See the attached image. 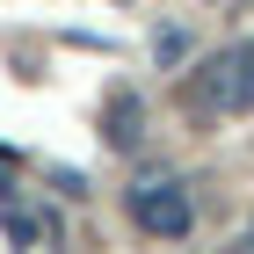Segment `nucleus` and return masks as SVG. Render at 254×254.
I'll return each instance as SVG.
<instances>
[{
	"mask_svg": "<svg viewBox=\"0 0 254 254\" xmlns=\"http://www.w3.org/2000/svg\"><path fill=\"white\" fill-rule=\"evenodd\" d=\"M182 102L203 109V117H247L254 109V37L211 51V59L196 65V80L182 87Z\"/></svg>",
	"mask_w": 254,
	"mask_h": 254,
	"instance_id": "1",
	"label": "nucleus"
},
{
	"mask_svg": "<svg viewBox=\"0 0 254 254\" xmlns=\"http://www.w3.org/2000/svg\"><path fill=\"white\" fill-rule=\"evenodd\" d=\"M131 225L153 240H189L196 233V203L182 182H145V189H131Z\"/></svg>",
	"mask_w": 254,
	"mask_h": 254,
	"instance_id": "2",
	"label": "nucleus"
},
{
	"mask_svg": "<svg viewBox=\"0 0 254 254\" xmlns=\"http://www.w3.org/2000/svg\"><path fill=\"white\" fill-rule=\"evenodd\" d=\"M0 233L15 240V247H59V218H44L37 203H15V196H7V203H0Z\"/></svg>",
	"mask_w": 254,
	"mask_h": 254,
	"instance_id": "3",
	"label": "nucleus"
},
{
	"mask_svg": "<svg viewBox=\"0 0 254 254\" xmlns=\"http://www.w3.org/2000/svg\"><path fill=\"white\" fill-rule=\"evenodd\" d=\"M102 138H109L117 153H131L138 138H145V102H138V87H117V95H109V109H102Z\"/></svg>",
	"mask_w": 254,
	"mask_h": 254,
	"instance_id": "4",
	"label": "nucleus"
},
{
	"mask_svg": "<svg viewBox=\"0 0 254 254\" xmlns=\"http://www.w3.org/2000/svg\"><path fill=\"white\" fill-rule=\"evenodd\" d=\"M153 51H160V65H182V59H189V37H182V29H160Z\"/></svg>",
	"mask_w": 254,
	"mask_h": 254,
	"instance_id": "5",
	"label": "nucleus"
},
{
	"mask_svg": "<svg viewBox=\"0 0 254 254\" xmlns=\"http://www.w3.org/2000/svg\"><path fill=\"white\" fill-rule=\"evenodd\" d=\"M240 247H254V225H247V240H240Z\"/></svg>",
	"mask_w": 254,
	"mask_h": 254,
	"instance_id": "6",
	"label": "nucleus"
}]
</instances>
